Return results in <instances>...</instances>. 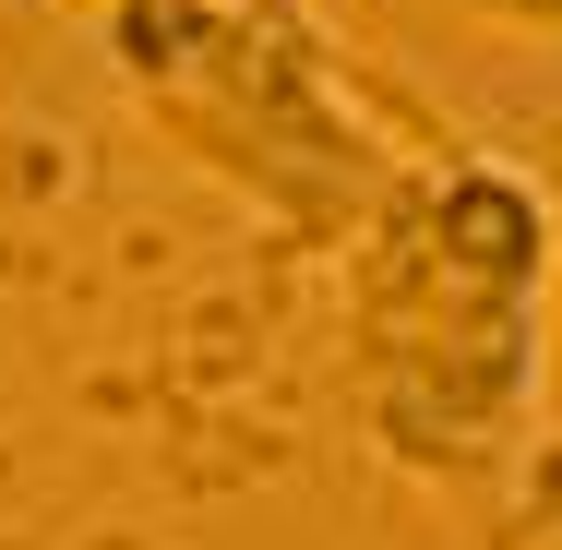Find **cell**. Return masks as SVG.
Listing matches in <instances>:
<instances>
[{
  "label": "cell",
  "mask_w": 562,
  "mask_h": 550,
  "mask_svg": "<svg viewBox=\"0 0 562 550\" xmlns=\"http://www.w3.org/2000/svg\"><path fill=\"white\" fill-rule=\"evenodd\" d=\"M467 24H491V36H527V48H562V0H454Z\"/></svg>",
  "instance_id": "3957f363"
},
{
  "label": "cell",
  "mask_w": 562,
  "mask_h": 550,
  "mask_svg": "<svg viewBox=\"0 0 562 550\" xmlns=\"http://www.w3.org/2000/svg\"><path fill=\"white\" fill-rule=\"evenodd\" d=\"M85 12H120V0H85Z\"/></svg>",
  "instance_id": "277c9868"
},
{
  "label": "cell",
  "mask_w": 562,
  "mask_h": 550,
  "mask_svg": "<svg viewBox=\"0 0 562 550\" xmlns=\"http://www.w3.org/2000/svg\"><path fill=\"white\" fill-rule=\"evenodd\" d=\"M562 204L491 144H431L336 251V347L359 442L431 491H503L551 395Z\"/></svg>",
  "instance_id": "6da1fadb"
},
{
  "label": "cell",
  "mask_w": 562,
  "mask_h": 550,
  "mask_svg": "<svg viewBox=\"0 0 562 550\" xmlns=\"http://www.w3.org/2000/svg\"><path fill=\"white\" fill-rule=\"evenodd\" d=\"M97 36L144 132L312 251H347L431 156L407 144V109L371 97L359 60L312 24V0H120Z\"/></svg>",
  "instance_id": "7a4b0ae2"
}]
</instances>
